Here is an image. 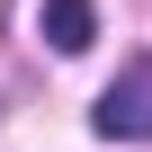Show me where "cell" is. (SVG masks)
Instances as JSON below:
<instances>
[{
  "instance_id": "cell-1",
  "label": "cell",
  "mask_w": 152,
  "mask_h": 152,
  "mask_svg": "<svg viewBox=\"0 0 152 152\" xmlns=\"http://www.w3.org/2000/svg\"><path fill=\"white\" fill-rule=\"evenodd\" d=\"M90 125H99L107 143H152V54H134V63L116 72V81L99 90Z\"/></svg>"
},
{
  "instance_id": "cell-2",
  "label": "cell",
  "mask_w": 152,
  "mask_h": 152,
  "mask_svg": "<svg viewBox=\"0 0 152 152\" xmlns=\"http://www.w3.org/2000/svg\"><path fill=\"white\" fill-rule=\"evenodd\" d=\"M36 27H45V45H54V54H81V45L99 36V9H90V0H45Z\"/></svg>"
}]
</instances>
